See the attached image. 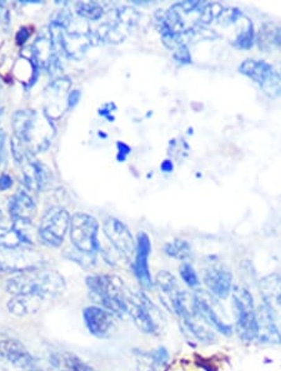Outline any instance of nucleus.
I'll use <instances>...</instances> for the list:
<instances>
[{"mask_svg":"<svg viewBox=\"0 0 281 371\" xmlns=\"http://www.w3.org/2000/svg\"><path fill=\"white\" fill-rule=\"evenodd\" d=\"M240 73L255 83L262 93L276 99L281 96V76L274 67L259 59H246L239 67Z\"/></svg>","mask_w":281,"mask_h":371,"instance_id":"obj_8","label":"nucleus"},{"mask_svg":"<svg viewBox=\"0 0 281 371\" xmlns=\"http://www.w3.org/2000/svg\"><path fill=\"white\" fill-rule=\"evenodd\" d=\"M0 358L6 365L12 366H26L37 364L35 359L28 352L23 343L17 339L0 340Z\"/></svg>","mask_w":281,"mask_h":371,"instance_id":"obj_20","label":"nucleus"},{"mask_svg":"<svg viewBox=\"0 0 281 371\" xmlns=\"http://www.w3.org/2000/svg\"><path fill=\"white\" fill-rule=\"evenodd\" d=\"M71 216L62 208H51L44 214L37 229L40 243L49 248H58L62 244L70 227Z\"/></svg>","mask_w":281,"mask_h":371,"instance_id":"obj_11","label":"nucleus"},{"mask_svg":"<svg viewBox=\"0 0 281 371\" xmlns=\"http://www.w3.org/2000/svg\"><path fill=\"white\" fill-rule=\"evenodd\" d=\"M180 277L182 282L187 284L190 289H195L200 285L199 277L193 266L187 263H184L180 268Z\"/></svg>","mask_w":281,"mask_h":371,"instance_id":"obj_34","label":"nucleus"},{"mask_svg":"<svg viewBox=\"0 0 281 371\" xmlns=\"http://www.w3.org/2000/svg\"><path fill=\"white\" fill-rule=\"evenodd\" d=\"M14 137L22 141L31 155L46 150L56 135V128L45 113L18 110L12 115Z\"/></svg>","mask_w":281,"mask_h":371,"instance_id":"obj_1","label":"nucleus"},{"mask_svg":"<svg viewBox=\"0 0 281 371\" xmlns=\"http://www.w3.org/2000/svg\"><path fill=\"white\" fill-rule=\"evenodd\" d=\"M12 179L8 174L0 176V190H8L12 188Z\"/></svg>","mask_w":281,"mask_h":371,"instance_id":"obj_38","label":"nucleus"},{"mask_svg":"<svg viewBox=\"0 0 281 371\" xmlns=\"http://www.w3.org/2000/svg\"><path fill=\"white\" fill-rule=\"evenodd\" d=\"M155 284L159 289L160 302L165 305V308L173 311V305L181 291L174 275L168 271H160L156 275Z\"/></svg>","mask_w":281,"mask_h":371,"instance_id":"obj_22","label":"nucleus"},{"mask_svg":"<svg viewBox=\"0 0 281 371\" xmlns=\"http://www.w3.org/2000/svg\"><path fill=\"white\" fill-rule=\"evenodd\" d=\"M71 88V80L69 79L68 76H62L58 78L56 80L50 83L49 87L46 89V96L51 99H58L60 101L64 96H67L69 90Z\"/></svg>","mask_w":281,"mask_h":371,"instance_id":"obj_30","label":"nucleus"},{"mask_svg":"<svg viewBox=\"0 0 281 371\" xmlns=\"http://www.w3.org/2000/svg\"><path fill=\"white\" fill-rule=\"evenodd\" d=\"M31 55L37 67L46 70L50 74H54L60 69L56 46L53 44L51 39L45 35H40L35 39V42L31 45Z\"/></svg>","mask_w":281,"mask_h":371,"instance_id":"obj_18","label":"nucleus"},{"mask_svg":"<svg viewBox=\"0 0 281 371\" xmlns=\"http://www.w3.org/2000/svg\"><path fill=\"white\" fill-rule=\"evenodd\" d=\"M103 229L110 244L125 260H130L133 255H135L137 241L125 224L115 218H108L104 221Z\"/></svg>","mask_w":281,"mask_h":371,"instance_id":"obj_12","label":"nucleus"},{"mask_svg":"<svg viewBox=\"0 0 281 371\" xmlns=\"http://www.w3.org/2000/svg\"><path fill=\"white\" fill-rule=\"evenodd\" d=\"M50 39L58 53L74 60H80L94 42L90 33L70 32L67 26L56 20H53L50 24Z\"/></svg>","mask_w":281,"mask_h":371,"instance_id":"obj_5","label":"nucleus"},{"mask_svg":"<svg viewBox=\"0 0 281 371\" xmlns=\"http://www.w3.org/2000/svg\"><path fill=\"white\" fill-rule=\"evenodd\" d=\"M204 284L212 296L226 299L232 291V274L220 263H210L204 271Z\"/></svg>","mask_w":281,"mask_h":371,"instance_id":"obj_13","label":"nucleus"},{"mask_svg":"<svg viewBox=\"0 0 281 371\" xmlns=\"http://www.w3.org/2000/svg\"><path fill=\"white\" fill-rule=\"evenodd\" d=\"M139 19H140V14L137 13V9L134 8L121 7L117 9L115 12V20L130 31L137 26Z\"/></svg>","mask_w":281,"mask_h":371,"instance_id":"obj_32","label":"nucleus"},{"mask_svg":"<svg viewBox=\"0 0 281 371\" xmlns=\"http://www.w3.org/2000/svg\"><path fill=\"white\" fill-rule=\"evenodd\" d=\"M99 224L92 215L76 213L70 221V240L78 252L93 255L99 250Z\"/></svg>","mask_w":281,"mask_h":371,"instance_id":"obj_7","label":"nucleus"},{"mask_svg":"<svg viewBox=\"0 0 281 371\" xmlns=\"http://www.w3.org/2000/svg\"><path fill=\"white\" fill-rule=\"evenodd\" d=\"M6 371H44L37 366V364L26 365V366H12V365H6Z\"/></svg>","mask_w":281,"mask_h":371,"instance_id":"obj_36","label":"nucleus"},{"mask_svg":"<svg viewBox=\"0 0 281 371\" xmlns=\"http://www.w3.org/2000/svg\"><path fill=\"white\" fill-rule=\"evenodd\" d=\"M137 371H160L168 363L169 354L165 347L154 352H135Z\"/></svg>","mask_w":281,"mask_h":371,"instance_id":"obj_24","label":"nucleus"},{"mask_svg":"<svg viewBox=\"0 0 281 371\" xmlns=\"http://www.w3.org/2000/svg\"><path fill=\"white\" fill-rule=\"evenodd\" d=\"M8 208L12 221H31L37 210L33 198L24 190H19L10 198Z\"/></svg>","mask_w":281,"mask_h":371,"instance_id":"obj_21","label":"nucleus"},{"mask_svg":"<svg viewBox=\"0 0 281 371\" xmlns=\"http://www.w3.org/2000/svg\"><path fill=\"white\" fill-rule=\"evenodd\" d=\"M6 290L12 295H33L45 299H54L65 290L64 277L56 270L44 268L15 274L8 279Z\"/></svg>","mask_w":281,"mask_h":371,"instance_id":"obj_2","label":"nucleus"},{"mask_svg":"<svg viewBox=\"0 0 281 371\" xmlns=\"http://www.w3.org/2000/svg\"><path fill=\"white\" fill-rule=\"evenodd\" d=\"M90 296L99 307L108 310L114 318L124 319L129 315L128 296L123 280L115 275H92L87 277Z\"/></svg>","mask_w":281,"mask_h":371,"instance_id":"obj_3","label":"nucleus"},{"mask_svg":"<svg viewBox=\"0 0 281 371\" xmlns=\"http://www.w3.org/2000/svg\"><path fill=\"white\" fill-rule=\"evenodd\" d=\"M181 320L187 327V331L191 334L195 339L199 340L200 343L210 344L216 339L215 331L206 324L205 321L200 319L196 311L181 318Z\"/></svg>","mask_w":281,"mask_h":371,"instance_id":"obj_25","label":"nucleus"},{"mask_svg":"<svg viewBox=\"0 0 281 371\" xmlns=\"http://www.w3.org/2000/svg\"><path fill=\"white\" fill-rule=\"evenodd\" d=\"M43 255L28 245L0 248V274H19L43 268Z\"/></svg>","mask_w":281,"mask_h":371,"instance_id":"obj_10","label":"nucleus"},{"mask_svg":"<svg viewBox=\"0 0 281 371\" xmlns=\"http://www.w3.org/2000/svg\"><path fill=\"white\" fill-rule=\"evenodd\" d=\"M164 252L170 258L185 261L187 259L191 258L193 249H191V246L187 243V240L178 239L173 240V241H170L167 245L164 246Z\"/></svg>","mask_w":281,"mask_h":371,"instance_id":"obj_28","label":"nucleus"},{"mask_svg":"<svg viewBox=\"0 0 281 371\" xmlns=\"http://www.w3.org/2000/svg\"><path fill=\"white\" fill-rule=\"evenodd\" d=\"M3 143H4V135L0 132V154H1V150H3Z\"/></svg>","mask_w":281,"mask_h":371,"instance_id":"obj_43","label":"nucleus"},{"mask_svg":"<svg viewBox=\"0 0 281 371\" xmlns=\"http://www.w3.org/2000/svg\"><path fill=\"white\" fill-rule=\"evenodd\" d=\"M212 294L207 295L204 291H198L194 294V304H195V311L199 316L200 319L205 321L209 327H212L214 331L224 335V336H230L232 335V327L230 324L225 322L218 313L215 311L214 305H212Z\"/></svg>","mask_w":281,"mask_h":371,"instance_id":"obj_14","label":"nucleus"},{"mask_svg":"<svg viewBox=\"0 0 281 371\" xmlns=\"http://www.w3.org/2000/svg\"><path fill=\"white\" fill-rule=\"evenodd\" d=\"M278 26L273 24H264L260 29V33L257 35V43L259 46L264 51H271L276 48L275 45V34H276Z\"/></svg>","mask_w":281,"mask_h":371,"instance_id":"obj_33","label":"nucleus"},{"mask_svg":"<svg viewBox=\"0 0 281 371\" xmlns=\"http://www.w3.org/2000/svg\"><path fill=\"white\" fill-rule=\"evenodd\" d=\"M50 365L56 371H95L94 368L83 359L68 352H56L50 354Z\"/></svg>","mask_w":281,"mask_h":371,"instance_id":"obj_23","label":"nucleus"},{"mask_svg":"<svg viewBox=\"0 0 281 371\" xmlns=\"http://www.w3.org/2000/svg\"><path fill=\"white\" fill-rule=\"evenodd\" d=\"M162 171L164 173H171L173 171V169H174V165H173V163L170 162V160H165V162H162Z\"/></svg>","mask_w":281,"mask_h":371,"instance_id":"obj_40","label":"nucleus"},{"mask_svg":"<svg viewBox=\"0 0 281 371\" xmlns=\"http://www.w3.org/2000/svg\"><path fill=\"white\" fill-rule=\"evenodd\" d=\"M150 252H151V243H150L148 234H137V249H135V259L133 263V270L137 277V282L143 285L145 289L153 288V279L150 275L149 260Z\"/></svg>","mask_w":281,"mask_h":371,"instance_id":"obj_16","label":"nucleus"},{"mask_svg":"<svg viewBox=\"0 0 281 371\" xmlns=\"http://www.w3.org/2000/svg\"><path fill=\"white\" fill-rule=\"evenodd\" d=\"M42 297L33 295H14L8 304V311L15 316H26L35 314L42 307Z\"/></svg>","mask_w":281,"mask_h":371,"instance_id":"obj_26","label":"nucleus"},{"mask_svg":"<svg viewBox=\"0 0 281 371\" xmlns=\"http://www.w3.org/2000/svg\"><path fill=\"white\" fill-rule=\"evenodd\" d=\"M215 24L221 28H231V44L237 49H250L255 42L253 21L237 8L225 7Z\"/></svg>","mask_w":281,"mask_h":371,"instance_id":"obj_9","label":"nucleus"},{"mask_svg":"<svg viewBox=\"0 0 281 371\" xmlns=\"http://www.w3.org/2000/svg\"><path fill=\"white\" fill-rule=\"evenodd\" d=\"M260 290L264 302L273 308V304H276L281 308V277L279 275H269L264 277L260 283Z\"/></svg>","mask_w":281,"mask_h":371,"instance_id":"obj_27","label":"nucleus"},{"mask_svg":"<svg viewBox=\"0 0 281 371\" xmlns=\"http://www.w3.org/2000/svg\"><path fill=\"white\" fill-rule=\"evenodd\" d=\"M31 37V33L28 32V29H20L18 34H17V43L18 44H24L25 42Z\"/></svg>","mask_w":281,"mask_h":371,"instance_id":"obj_39","label":"nucleus"},{"mask_svg":"<svg viewBox=\"0 0 281 371\" xmlns=\"http://www.w3.org/2000/svg\"><path fill=\"white\" fill-rule=\"evenodd\" d=\"M81 93L80 90H73L70 94L68 95V107H74L79 101H80Z\"/></svg>","mask_w":281,"mask_h":371,"instance_id":"obj_37","label":"nucleus"},{"mask_svg":"<svg viewBox=\"0 0 281 371\" xmlns=\"http://www.w3.org/2000/svg\"><path fill=\"white\" fill-rule=\"evenodd\" d=\"M275 45L281 49V28H278V29H276V34H275Z\"/></svg>","mask_w":281,"mask_h":371,"instance_id":"obj_42","label":"nucleus"},{"mask_svg":"<svg viewBox=\"0 0 281 371\" xmlns=\"http://www.w3.org/2000/svg\"><path fill=\"white\" fill-rule=\"evenodd\" d=\"M22 245L26 244L14 227H0V248H17Z\"/></svg>","mask_w":281,"mask_h":371,"instance_id":"obj_31","label":"nucleus"},{"mask_svg":"<svg viewBox=\"0 0 281 371\" xmlns=\"http://www.w3.org/2000/svg\"><path fill=\"white\" fill-rule=\"evenodd\" d=\"M75 12L84 19L96 21L103 17L104 9L95 1H80L75 4Z\"/></svg>","mask_w":281,"mask_h":371,"instance_id":"obj_29","label":"nucleus"},{"mask_svg":"<svg viewBox=\"0 0 281 371\" xmlns=\"http://www.w3.org/2000/svg\"><path fill=\"white\" fill-rule=\"evenodd\" d=\"M231 300L239 336L245 341L256 340L257 311L251 293L243 286H235L231 291Z\"/></svg>","mask_w":281,"mask_h":371,"instance_id":"obj_4","label":"nucleus"},{"mask_svg":"<svg viewBox=\"0 0 281 371\" xmlns=\"http://www.w3.org/2000/svg\"><path fill=\"white\" fill-rule=\"evenodd\" d=\"M174 59L178 63L189 64L191 63V55L189 53L187 45L178 46L174 51Z\"/></svg>","mask_w":281,"mask_h":371,"instance_id":"obj_35","label":"nucleus"},{"mask_svg":"<svg viewBox=\"0 0 281 371\" xmlns=\"http://www.w3.org/2000/svg\"><path fill=\"white\" fill-rule=\"evenodd\" d=\"M128 308L131 320L134 321V324L142 333L148 335H156L160 333L164 320L162 311L150 300L145 293L143 291L129 293Z\"/></svg>","mask_w":281,"mask_h":371,"instance_id":"obj_6","label":"nucleus"},{"mask_svg":"<svg viewBox=\"0 0 281 371\" xmlns=\"http://www.w3.org/2000/svg\"><path fill=\"white\" fill-rule=\"evenodd\" d=\"M256 311H257L256 340H259L262 344H273V345L281 344V331L275 320L273 308L264 302L259 305V308H256Z\"/></svg>","mask_w":281,"mask_h":371,"instance_id":"obj_17","label":"nucleus"},{"mask_svg":"<svg viewBox=\"0 0 281 371\" xmlns=\"http://www.w3.org/2000/svg\"><path fill=\"white\" fill-rule=\"evenodd\" d=\"M118 148L120 153L123 154V157H126L129 153H130V148L128 145H125L124 143H118Z\"/></svg>","mask_w":281,"mask_h":371,"instance_id":"obj_41","label":"nucleus"},{"mask_svg":"<svg viewBox=\"0 0 281 371\" xmlns=\"http://www.w3.org/2000/svg\"><path fill=\"white\" fill-rule=\"evenodd\" d=\"M83 318L89 333L99 339L110 336L115 327L114 316L99 305H92L84 309Z\"/></svg>","mask_w":281,"mask_h":371,"instance_id":"obj_15","label":"nucleus"},{"mask_svg":"<svg viewBox=\"0 0 281 371\" xmlns=\"http://www.w3.org/2000/svg\"><path fill=\"white\" fill-rule=\"evenodd\" d=\"M22 166V182L26 189L31 191H42L50 182L49 170L39 163L33 157L26 159Z\"/></svg>","mask_w":281,"mask_h":371,"instance_id":"obj_19","label":"nucleus"}]
</instances>
